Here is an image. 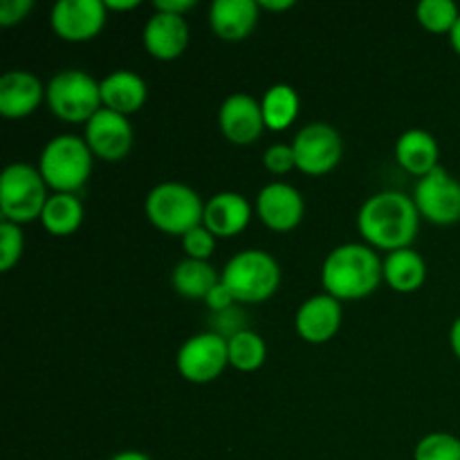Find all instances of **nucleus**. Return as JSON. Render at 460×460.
Returning a JSON list of instances; mask_svg holds the SVG:
<instances>
[{"instance_id": "f257e3e1", "label": "nucleus", "mask_w": 460, "mask_h": 460, "mask_svg": "<svg viewBox=\"0 0 460 460\" xmlns=\"http://www.w3.org/2000/svg\"><path fill=\"white\" fill-rule=\"evenodd\" d=\"M420 227V214L411 196L402 191H380L362 202L358 229L373 250L395 252L411 247Z\"/></svg>"}, {"instance_id": "f03ea898", "label": "nucleus", "mask_w": 460, "mask_h": 460, "mask_svg": "<svg viewBox=\"0 0 460 460\" xmlns=\"http://www.w3.org/2000/svg\"><path fill=\"white\" fill-rule=\"evenodd\" d=\"M382 281V259L367 243H344L323 259L322 283L328 295L340 301L367 299Z\"/></svg>"}, {"instance_id": "7ed1b4c3", "label": "nucleus", "mask_w": 460, "mask_h": 460, "mask_svg": "<svg viewBox=\"0 0 460 460\" xmlns=\"http://www.w3.org/2000/svg\"><path fill=\"white\" fill-rule=\"evenodd\" d=\"M93 162L94 155L84 137L63 133L45 144L36 166L52 193H76L90 180Z\"/></svg>"}, {"instance_id": "20e7f679", "label": "nucleus", "mask_w": 460, "mask_h": 460, "mask_svg": "<svg viewBox=\"0 0 460 460\" xmlns=\"http://www.w3.org/2000/svg\"><path fill=\"white\" fill-rule=\"evenodd\" d=\"M144 211L153 227L169 236L182 238L193 227L202 225L205 202H202L200 193L189 184L166 180L148 191L146 200H144Z\"/></svg>"}, {"instance_id": "39448f33", "label": "nucleus", "mask_w": 460, "mask_h": 460, "mask_svg": "<svg viewBox=\"0 0 460 460\" xmlns=\"http://www.w3.org/2000/svg\"><path fill=\"white\" fill-rule=\"evenodd\" d=\"M220 281L241 304H263L281 286V268L265 250H243L225 263Z\"/></svg>"}, {"instance_id": "423d86ee", "label": "nucleus", "mask_w": 460, "mask_h": 460, "mask_svg": "<svg viewBox=\"0 0 460 460\" xmlns=\"http://www.w3.org/2000/svg\"><path fill=\"white\" fill-rule=\"evenodd\" d=\"M49 112L70 124H88L103 108L102 85L84 70H61L45 85Z\"/></svg>"}, {"instance_id": "0eeeda50", "label": "nucleus", "mask_w": 460, "mask_h": 460, "mask_svg": "<svg viewBox=\"0 0 460 460\" xmlns=\"http://www.w3.org/2000/svg\"><path fill=\"white\" fill-rule=\"evenodd\" d=\"M48 184L40 175L39 166L27 162H13L4 166L0 175V214L9 223L25 225L43 214L48 202Z\"/></svg>"}, {"instance_id": "6e6552de", "label": "nucleus", "mask_w": 460, "mask_h": 460, "mask_svg": "<svg viewBox=\"0 0 460 460\" xmlns=\"http://www.w3.org/2000/svg\"><path fill=\"white\" fill-rule=\"evenodd\" d=\"M180 376L191 385H209L223 376L229 367L227 337L218 332H198L191 335L175 355Z\"/></svg>"}, {"instance_id": "1a4fd4ad", "label": "nucleus", "mask_w": 460, "mask_h": 460, "mask_svg": "<svg viewBox=\"0 0 460 460\" xmlns=\"http://www.w3.org/2000/svg\"><path fill=\"white\" fill-rule=\"evenodd\" d=\"M296 169L305 175H326L341 162L344 139L335 126L326 121L305 124L292 139Z\"/></svg>"}, {"instance_id": "9d476101", "label": "nucleus", "mask_w": 460, "mask_h": 460, "mask_svg": "<svg viewBox=\"0 0 460 460\" xmlns=\"http://www.w3.org/2000/svg\"><path fill=\"white\" fill-rule=\"evenodd\" d=\"M411 198L420 218L429 223L445 227L460 220V180L443 166L418 180Z\"/></svg>"}, {"instance_id": "9b49d317", "label": "nucleus", "mask_w": 460, "mask_h": 460, "mask_svg": "<svg viewBox=\"0 0 460 460\" xmlns=\"http://www.w3.org/2000/svg\"><path fill=\"white\" fill-rule=\"evenodd\" d=\"M108 21L103 0H58L49 12V25L67 43H85L99 36Z\"/></svg>"}, {"instance_id": "f8f14e48", "label": "nucleus", "mask_w": 460, "mask_h": 460, "mask_svg": "<svg viewBox=\"0 0 460 460\" xmlns=\"http://www.w3.org/2000/svg\"><path fill=\"white\" fill-rule=\"evenodd\" d=\"M84 139L94 157L103 162H119L130 153L135 142L133 126L126 115L102 108L85 124Z\"/></svg>"}, {"instance_id": "ddd939ff", "label": "nucleus", "mask_w": 460, "mask_h": 460, "mask_svg": "<svg viewBox=\"0 0 460 460\" xmlns=\"http://www.w3.org/2000/svg\"><path fill=\"white\" fill-rule=\"evenodd\" d=\"M256 216L272 232H292L305 216V200L288 182H270L256 196Z\"/></svg>"}, {"instance_id": "4468645a", "label": "nucleus", "mask_w": 460, "mask_h": 460, "mask_svg": "<svg viewBox=\"0 0 460 460\" xmlns=\"http://www.w3.org/2000/svg\"><path fill=\"white\" fill-rule=\"evenodd\" d=\"M218 126L227 142L250 146L265 130L261 102L247 93L229 94L218 108Z\"/></svg>"}, {"instance_id": "2eb2a0df", "label": "nucleus", "mask_w": 460, "mask_h": 460, "mask_svg": "<svg viewBox=\"0 0 460 460\" xmlns=\"http://www.w3.org/2000/svg\"><path fill=\"white\" fill-rule=\"evenodd\" d=\"M344 310L341 301L328 292L314 295L299 305L295 314L296 335L308 344H326L340 332Z\"/></svg>"}, {"instance_id": "dca6fc26", "label": "nucleus", "mask_w": 460, "mask_h": 460, "mask_svg": "<svg viewBox=\"0 0 460 460\" xmlns=\"http://www.w3.org/2000/svg\"><path fill=\"white\" fill-rule=\"evenodd\" d=\"M142 40L146 52L157 61H175L189 45V25L184 16L153 12L144 25Z\"/></svg>"}, {"instance_id": "f3484780", "label": "nucleus", "mask_w": 460, "mask_h": 460, "mask_svg": "<svg viewBox=\"0 0 460 460\" xmlns=\"http://www.w3.org/2000/svg\"><path fill=\"white\" fill-rule=\"evenodd\" d=\"M45 102V85L27 70H9L0 76V115L7 119L30 117Z\"/></svg>"}, {"instance_id": "a211bd4d", "label": "nucleus", "mask_w": 460, "mask_h": 460, "mask_svg": "<svg viewBox=\"0 0 460 460\" xmlns=\"http://www.w3.org/2000/svg\"><path fill=\"white\" fill-rule=\"evenodd\" d=\"M252 220V205L243 193L220 191L205 202L202 225L216 238H232L245 232Z\"/></svg>"}, {"instance_id": "6ab92c4d", "label": "nucleus", "mask_w": 460, "mask_h": 460, "mask_svg": "<svg viewBox=\"0 0 460 460\" xmlns=\"http://www.w3.org/2000/svg\"><path fill=\"white\" fill-rule=\"evenodd\" d=\"M261 7L256 0H214L209 4V25L218 39L238 43L254 31Z\"/></svg>"}, {"instance_id": "aec40b11", "label": "nucleus", "mask_w": 460, "mask_h": 460, "mask_svg": "<svg viewBox=\"0 0 460 460\" xmlns=\"http://www.w3.org/2000/svg\"><path fill=\"white\" fill-rule=\"evenodd\" d=\"M395 160L407 173L420 180L440 166V146L429 130L409 128L395 142Z\"/></svg>"}, {"instance_id": "412c9836", "label": "nucleus", "mask_w": 460, "mask_h": 460, "mask_svg": "<svg viewBox=\"0 0 460 460\" xmlns=\"http://www.w3.org/2000/svg\"><path fill=\"white\" fill-rule=\"evenodd\" d=\"M99 85H102L103 108L119 112V115H133V112H137L146 103V81L133 70L111 72V75L99 81Z\"/></svg>"}, {"instance_id": "4be33fe9", "label": "nucleus", "mask_w": 460, "mask_h": 460, "mask_svg": "<svg viewBox=\"0 0 460 460\" xmlns=\"http://www.w3.org/2000/svg\"><path fill=\"white\" fill-rule=\"evenodd\" d=\"M382 270H385V281L389 283V288L402 295L420 290L422 283L427 281V263L413 247L389 252L382 261Z\"/></svg>"}, {"instance_id": "5701e85b", "label": "nucleus", "mask_w": 460, "mask_h": 460, "mask_svg": "<svg viewBox=\"0 0 460 460\" xmlns=\"http://www.w3.org/2000/svg\"><path fill=\"white\" fill-rule=\"evenodd\" d=\"M84 216V202L76 193H49L40 214V225L52 236L66 238L81 227Z\"/></svg>"}, {"instance_id": "b1692460", "label": "nucleus", "mask_w": 460, "mask_h": 460, "mask_svg": "<svg viewBox=\"0 0 460 460\" xmlns=\"http://www.w3.org/2000/svg\"><path fill=\"white\" fill-rule=\"evenodd\" d=\"M218 283L220 274L209 261L182 259L171 272V286L184 299H207Z\"/></svg>"}, {"instance_id": "393cba45", "label": "nucleus", "mask_w": 460, "mask_h": 460, "mask_svg": "<svg viewBox=\"0 0 460 460\" xmlns=\"http://www.w3.org/2000/svg\"><path fill=\"white\" fill-rule=\"evenodd\" d=\"M261 108H263L265 128L274 130V133L286 130L299 117V93L290 84H274L265 90L263 99H261Z\"/></svg>"}, {"instance_id": "a878e982", "label": "nucleus", "mask_w": 460, "mask_h": 460, "mask_svg": "<svg viewBox=\"0 0 460 460\" xmlns=\"http://www.w3.org/2000/svg\"><path fill=\"white\" fill-rule=\"evenodd\" d=\"M229 367L241 373L259 371L268 358V344L263 337L254 331H238L227 337Z\"/></svg>"}, {"instance_id": "bb28decb", "label": "nucleus", "mask_w": 460, "mask_h": 460, "mask_svg": "<svg viewBox=\"0 0 460 460\" xmlns=\"http://www.w3.org/2000/svg\"><path fill=\"white\" fill-rule=\"evenodd\" d=\"M416 18L431 34H452L460 18V9L454 0H420Z\"/></svg>"}, {"instance_id": "cd10ccee", "label": "nucleus", "mask_w": 460, "mask_h": 460, "mask_svg": "<svg viewBox=\"0 0 460 460\" xmlns=\"http://www.w3.org/2000/svg\"><path fill=\"white\" fill-rule=\"evenodd\" d=\"M413 460H460V438L449 431H431L418 440Z\"/></svg>"}, {"instance_id": "c85d7f7f", "label": "nucleus", "mask_w": 460, "mask_h": 460, "mask_svg": "<svg viewBox=\"0 0 460 460\" xmlns=\"http://www.w3.org/2000/svg\"><path fill=\"white\" fill-rule=\"evenodd\" d=\"M22 252H25V236L21 225L0 220V270L9 272L21 261Z\"/></svg>"}, {"instance_id": "c756f323", "label": "nucleus", "mask_w": 460, "mask_h": 460, "mask_svg": "<svg viewBox=\"0 0 460 460\" xmlns=\"http://www.w3.org/2000/svg\"><path fill=\"white\" fill-rule=\"evenodd\" d=\"M216 241L218 238L205 227V225H198L191 232H187L182 236V247L187 252V259L196 261H209L211 254L216 252Z\"/></svg>"}, {"instance_id": "7c9ffc66", "label": "nucleus", "mask_w": 460, "mask_h": 460, "mask_svg": "<svg viewBox=\"0 0 460 460\" xmlns=\"http://www.w3.org/2000/svg\"><path fill=\"white\" fill-rule=\"evenodd\" d=\"M263 166L265 171L274 175H286L292 169H296L295 151H292V144H272L263 151Z\"/></svg>"}, {"instance_id": "2f4dec72", "label": "nucleus", "mask_w": 460, "mask_h": 460, "mask_svg": "<svg viewBox=\"0 0 460 460\" xmlns=\"http://www.w3.org/2000/svg\"><path fill=\"white\" fill-rule=\"evenodd\" d=\"M34 9V0H3L0 3V25L13 27L27 18Z\"/></svg>"}, {"instance_id": "473e14b6", "label": "nucleus", "mask_w": 460, "mask_h": 460, "mask_svg": "<svg viewBox=\"0 0 460 460\" xmlns=\"http://www.w3.org/2000/svg\"><path fill=\"white\" fill-rule=\"evenodd\" d=\"M234 295L232 292H229V288L225 286L223 281L218 283V286L214 288V290L209 292V295H207V299H205V304L209 305V310H214V313H225V310H229L234 305Z\"/></svg>"}, {"instance_id": "72a5a7b5", "label": "nucleus", "mask_w": 460, "mask_h": 460, "mask_svg": "<svg viewBox=\"0 0 460 460\" xmlns=\"http://www.w3.org/2000/svg\"><path fill=\"white\" fill-rule=\"evenodd\" d=\"M153 7H155V12L184 16V13L191 12V9L196 7V0H155V3H153Z\"/></svg>"}, {"instance_id": "f704fd0d", "label": "nucleus", "mask_w": 460, "mask_h": 460, "mask_svg": "<svg viewBox=\"0 0 460 460\" xmlns=\"http://www.w3.org/2000/svg\"><path fill=\"white\" fill-rule=\"evenodd\" d=\"M259 7L265 12H288L295 7V0H261Z\"/></svg>"}, {"instance_id": "c9c22d12", "label": "nucleus", "mask_w": 460, "mask_h": 460, "mask_svg": "<svg viewBox=\"0 0 460 460\" xmlns=\"http://www.w3.org/2000/svg\"><path fill=\"white\" fill-rule=\"evenodd\" d=\"M108 12H130L139 7V0H103Z\"/></svg>"}, {"instance_id": "e433bc0d", "label": "nucleus", "mask_w": 460, "mask_h": 460, "mask_svg": "<svg viewBox=\"0 0 460 460\" xmlns=\"http://www.w3.org/2000/svg\"><path fill=\"white\" fill-rule=\"evenodd\" d=\"M449 346H452L454 355L460 359V317L454 319L452 328H449Z\"/></svg>"}, {"instance_id": "4c0bfd02", "label": "nucleus", "mask_w": 460, "mask_h": 460, "mask_svg": "<svg viewBox=\"0 0 460 460\" xmlns=\"http://www.w3.org/2000/svg\"><path fill=\"white\" fill-rule=\"evenodd\" d=\"M108 460H153V458L146 456V454L137 452V449H126V452L115 454V456L108 458Z\"/></svg>"}, {"instance_id": "58836bf2", "label": "nucleus", "mask_w": 460, "mask_h": 460, "mask_svg": "<svg viewBox=\"0 0 460 460\" xmlns=\"http://www.w3.org/2000/svg\"><path fill=\"white\" fill-rule=\"evenodd\" d=\"M449 43H452L454 52H456L458 57H460V18H458V22H456V25H454L452 34H449Z\"/></svg>"}]
</instances>
